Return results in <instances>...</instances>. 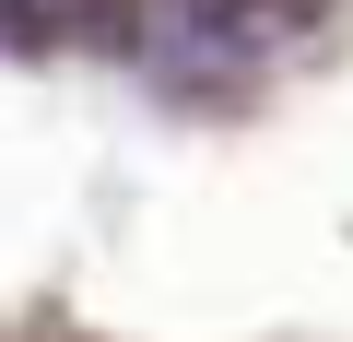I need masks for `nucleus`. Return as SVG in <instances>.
<instances>
[{
  "mask_svg": "<svg viewBox=\"0 0 353 342\" xmlns=\"http://www.w3.org/2000/svg\"><path fill=\"white\" fill-rule=\"evenodd\" d=\"M306 12H318V0H165L153 48H165V71L212 83V71H248V59H271V48H283Z\"/></svg>",
  "mask_w": 353,
  "mask_h": 342,
  "instance_id": "1",
  "label": "nucleus"
}]
</instances>
